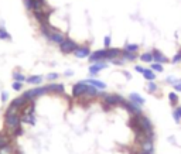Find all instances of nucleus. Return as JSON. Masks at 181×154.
Listing matches in <instances>:
<instances>
[{
    "instance_id": "obj_27",
    "label": "nucleus",
    "mask_w": 181,
    "mask_h": 154,
    "mask_svg": "<svg viewBox=\"0 0 181 154\" xmlns=\"http://www.w3.org/2000/svg\"><path fill=\"white\" fill-rule=\"evenodd\" d=\"M125 49H126V51H129V53H137L139 45H137V44H126Z\"/></svg>"
},
{
    "instance_id": "obj_16",
    "label": "nucleus",
    "mask_w": 181,
    "mask_h": 154,
    "mask_svg": "<svg viewBox=\"0 0 181 154\" xmlns=\"http://www.w3.org/2000/svg\"><path fill=\"white\" fill-rule=\"evenodd\" d=\"M129 100L133 102V103H136V105H139V106H143L144 105V99L141 98L139 93H135V92L129 95Z\"/></svg>"
},
{
    "instance_id": "obj_21",
    "label": "nucleus",
    "mask_w": 181,
    "mask_h": 154,
    "mask_svg": "<svg viewBox=\"0 0 181 154\" xmlns=\"http://www.w3.org/2000/svg\"><path fill=\"white\" fill-rule=\"evenodd\" d=\"M122 57H123V59H127V61H135V59H136V53H129V51L123 49Z\"/></svg>"
},
{
    "instance_id": "obj_38",
    "label": "nucleus",
    "mask_w": 181,
    "mask_h": 154,
    "mask_svg": "<svg viewBox=\"0 0 181 154\" xmlns=\"http://www.w3.org/2000/svg\"><path fill=\"white\" fill-rule=\"evenodd\" d=\"M173 86H174V89H175V91H178V92H181V79L178 81V82L175 83V85H173Z\"/></svg>"
},
{
    "instance_id": "obj_23",
    "label": "nucleus",
    "mask_w": 181,
    "mask_h": 154,
    "mask_svg": "<svg viewBox=\"0 0 181 154\" xmlns=\"http://www.w3.org/2000/svg\"><path fill=\"white\" fill-rule=\"evenodd\" d=\"M0 40H7L12 41V35L7 33V30L4 27H0Z\"/></svg>"
},
{
    "instance_id": "obj_18",
    "label": "nucleus",
    "mask_w": 181,
    "mask_h": 154,
    "mask_svg": "<svg viewBox=\"0 0 181 154\" xmlns=\"http://www.w3.org/2000/svg\"><path fill=\"white\" fill-rule=\"evenodd\" d=\"M21 123L34 124V123H36V117H34V113H31V114H21Z\"/></svg>"
},
{
    "instance_id": "obj_20",
    "label": "nucleus",
    "mask_w": 181,
    "mask_h": 154,
    "mask_svg": "<svg viewBox=\"0 0 181 154\" xmlns=\"http://www.w3.org/2000/svg\"><path fill=\"white\" fill-rule=\"evenodd\" d=\"M0 154H17V153H16V148L12 144H7L6 147L0 148Z\"/></svg>"
},
{
    "instance_id": "obj_34",
    "label": "nucleus",
    "mask_w": 181,
    "mask_h": 154,
    "mask_svg": "<svg viewBox=\"0 0 181 154\" xmlns=\"http://www.w3.org/2000/svg\"><path fill=\"white\" fill-rule=\"evenodd\" d=\"M173 117H174V122H175V123H180V122H181V117L178 116V113H177V110H175V109L173 110Z\"/></svg>"
},
{
    "instance_id": "obj_25",
    "label": "nucleus",
    "mask_w": 181,
    "mask_h": 154,
    "mask_svg": "<svg viewBox=\"0 0 181 154\" xmlns=\"http://www.w3.org/2000/svg\"><path fill=\"white\" fill-rule=\"evenodd\" d=\"M140 59L143 62H153L154 61V59H153V54H151V53H144V54H141Z\"/></svg>"
},
{
    "instance_id": "obj_3",
    "label": "nucleus",
    "mask_w": 181,
    "mask_h": 154,
    "mask_svg": "<svg viewBox=\"0 0 181 154\" xmlns=\"http://www.w3.org/2000/svg\"><path fill=\"white\" fill-rule=\"evenodd\" d=\"M45 93H48V89H47V86H38V88H34V89L26 91V92L23 93V96H24V98L27 99L28 102H34V99H37L38 96L45 95Z\"/></svg>"
},
{
    "instance_id": "obj_32",
    "label": "nucleus",
    "mask_w": 181,
    "mask_h": 154,
    "mask_svg": "<svg viewBox=\"0 0 181 154\" xmlns=\"http://www.w3.org/2000/svg\"><path fill=\"white\" fill-rule=\"evenodd\" d=\"M180 61H181V51H180V53H177V54H175V55H174V58L171 59V62H173V64H178V62H180Z\"/></svg>"
},
{
    "instance_id": "obj_11",
    "label": "nucleus",
    "mask_w": 181,
    "mask_h": 154,
    "mask_svg": "<svg viewBox=\"0 0 181 154\" xmlns=\"http://www.w3.org/2000/svg\"><path fill=\"white\" fill-rule=\"evenodd\" d=\"M106 67L107 64H105V62H95V64H92L89 67V75H96L101 69H105Z\"/></svg>"
},
{
    "instance_id": "obj_4",
    "label": "nucleus",
    "mask_w": 181,
    "mask_h": 154,
    "mask_svg": "<svg viewBox=\"0 0 181 154\" xmlns=\"http://www.w3.org/2000/svg\"><path fill=\"white\" fill-rule=\"evenodd\" d=\"M26 9L33 10V12H38V10H45V0H23Z\"/></svg>"
},
{
    "instance_id": "obj_31",
    "label": "nucleus",
    "mask_w": 181,
    "mask_h": 154,
    "mask_svg": "<svg viewBox=\"0 0 181 154\" xmlns=\"http://www.w3.org/2000/svg\"><path fill=\"white\" fill-rule=\"evenodd\" d=\"M58 77H60V75L57 74V72H51V74L47 75V79H48V81H55V79H58Z\"/></svg>"
},
{
    "instance_id": "obj_30",
    "label": "nucleus",
    "mask_w": 181,
    "mask_h": 154,
    "mask_svg": "<svg viewBox=\"0 0 181 154\" xmlns=\"http://www.w3.org/2000/svg\"><path fill=\"white\" fill-rule=\"evenodd\" d=\"M12 88L14 91H21L23 89V82H17V81H14V82L12 83Z\"/></svg>"
},
{
    "instance_id": "obj_17",
    "label": "nucleus",
    "mask_w": 181,
    "mask_h": 154,
    "mask_svg": "<svg viewBox=\"0 0 181 154\" xmlns=\"http://www.w3.org/2000/svg\"><path fill=\"white\" fill-rule=\"evenodd\" d=\"M44 78L41 77V75H31V77H28L27 79H26V82L30 83V85H40L41 82H43Z\"/></svg>"
},
{
    "instance_id": "obj_6",
    "label": "nucleus",
    "mask_w": 181,
    "mask_h": 154,
    "mask_svg": "<svg viewBox=\"0 0 181 154\" xmlns=\"http://www.w3.org/2000/svg\"><path fill=\"white\" fill-rule=\"evenodd\" d=\"M88 89H89V85H88V83H85L83 81H81V82L75 83L74 86H72V96H74V98H79V96H83V95H86Z\"/></svg>"
},
{
    "instance_id": "obj_9",
    "label": "nucleus",
    "mask_w": 181,
    "mask_h": 154,
    "mask_svg": "<svg viewBox=\"0 0 181 154\" xmlns=\"http://www.w3.org/2000/svg\"><path fill=\"white\" fill-rule=\"evenodd\" d=\"M74 54H75L77 58H86V57L91 55V49H89L86 45H82V47H78L77 51H75Z\"/></svg>"
},
{
    "instance_id": "obj_39",
    "label": "nucleus",
    "mask_w": 181,
    "mask_h": 154,
    "mask_svg": "<svg viewBox=\"0 0 181 154\" xmlns=\"http://www.w3.org/2000/svg\"><path fill=\"white\" fill-rule=\"evenodd\" d=\"M135 69H136L137 72H140V74H143V71H144V68H143V67H140V65H136Z\"/></svg>"
},
{
    "instance_id": "obj_35",
    "label": "nucleus",
    "mask_w": 181,
    "mask_h": 154,
    "mask_svg": "<svg viewBox=\"0 0 181 154\" xmlns=\"http://www.w3.org/2000/svg\"><path fill=\"white\" fill-rule=\"evenodd\" d=\"M178 81H180V79H177V78H174V77H169V78H167V82L171 83V85H175Z\"/></svg>"
},
{
    "instance_id": "obj_8",
    "label": "nucleus",
    "mask_w": 181,
    "mask_h": 154,
    "mask_svg": "<svg viewBox=\"0 0 181 154\" xmlns=\"http://www.w3.org/2000/svg\"><path fill=\"white\" fill-rule=\"evenodd\" d=\"M105 59H106V49H98V51H93L89 55V61L91 62H102Z\"/></svg>"
},
{
    "instance_id": "obj_40",
    "label": "nucleus",
    "mask_w": 181,
    "mask_h": 154,
    "mask_svg": "<svg viewBox=\"0 0 181 154\" xmlns=\"http://www.w3.org/2000/svg\"><path fill=\"white\" fill-rule=\"evenodd\" d=\"M175 110H177V113H178V116L181 117V106H178L177 109H175Z\"/></svg>"
},
{
    "instance_id": "obj_13",
    "label": "nucleus",
    "mask_w": 181,
    "mask_h": 154,
    "mask_svg": "<svg viewBox=\"0 0 181 154\" xmlns=\"http://www.w3.org/2000/svg\"><path fill=\"white\" fill-rule=\"evenodd\" d=\"M140 148L146 153H154V144H153V140H144V142L140 143Z\"/></svg>"
},
{
    "instance_id": "obj_24",
    "label": "nucleus",
    "mask_w": 181,
    "mask_h": 154,
    "mask_svg": "<svg viewBox=\"0 0 181 154\" xmlns=\"http://www.w3.org/2000/svg\"><path fill=\"white\" fill-rule=\"evenodd\" d=\"M13 79L17 81V82H26V79H27V78H26L24 75L21 74V72L14 71V72H13Z\"/></svg>"
},
{
    "instance_id": "obj_19",
    "label": "nucleus",
    "mask_w": 181,
    "mask_h": 154,
    "mask_svg": "<svg viewBox=\"0 0 181 154\" xmlns=\"http://www.w3.org/2000/svg\"><path fill=\"white\" fill-rule=\"evenodd\" d=\"M7 144H10V137L4 133H0V148L6 147Z\"/></svg>"
},
{
    "instance_id": "obj_36",
    "label": "nucleus",
    "mask_w": 181,
    "mask_h": 154,
    "mask_svg": "<svg viewBox=\"0 0 181 154\" xmlns=\"http://www.w3.org/2000/svg\"><path fill=\"white\" fill-rule=\"evenodd\" d=\"M123 62H125V59H117V58L112 59V64L115 65H123Z\"/></svg>"
},
{
    "instance_id": "obj_41",
    "label": "nucleus",
    "mask_w": 181,
    "mask_h": 154,
    "mask_svg": "<svg viewBox=\"0 0 181 154\" xmlns=\"http://www.w3.org/2000/svg\"><path fill=\"white\" fill-rule=\"evenodd\" d=\"M72 74H74V72H72V71H67V72H65V75H67V77H71V75H72Z\"/></svg>"
},
{
    "instance_id": "obj_37",
    "label": "nucleus",
    "mask_w": 181,
    "mask_h": 154,
    "mask_svg": "<svg viewBox=\"0 0 181 154\" xmlns=\"http://www.w3.org/2000/svg\"><path fill=\"white\" fill-rule=\"evenodd\" d=\"M109 45H111V37H109V35H106V37H105V47H106V48H109Z\"/></svg>"
},
{
    "instance_id": "obj_42",
    "label": "nucleus",
    "mask_w": 181,
    "mask_h": 154,
    "mask_svg": "<svg viewBox=\"0 0 181 154\" xmlns=\"http://www.w3.org/2000/svg\"><path fill=\"white\" fill-rule=\"evenodd\" d=\"M136 154H150V153H146V151H143V150H140V151H137Z\"/></svg>"
},
{
    "instance_id": "obj_14",
    "label": "nucleus",
    "mask_w": 181,
    "mask_h": 154,
    "mask_svg": "<svg viewBox=\"0 0 181 154\" xmlns=\"http://www.w3.org/2000/svg\"><path fill=\"white\" fill-rule=\"evenodd\" d=\"M47 89H48V92L64 93V85L62 83H50V85H47Z\"/></svg>"
},
{
    "instance_id": "obj_28",
    "label": "nucleus",
    "mask_w": 181,
    "mask_h": 154,
    "mask_svg": "<svg viewBox=\"0 0 181 154\" xmlns=\"http://www.w3.org/2000/svg\"><path fill=\"white\" fill-rule=\"evenodd\" d=\"M147 91L150 93H154L157 91V85L153 82V81H149V82H147Z\"/></svg>"
},
{
    "instance_id": "obj_2",
    "label": "nucleus",
    "mask_w": 181,
    "mask_h": 154,
    "mask_svg": "<svg viewBox=\"0 0 181 154\" xmlns=\"http://www.w3.org/2000/svg\"><path fill=\"white\" fill-rule=\"evenodd\" d=\"M101 96L103 98V105L105 109H109V106H116V105H122L125 99L120 95H109V93H101Z\"/></svg>"
},
{
    "instance_id": "obj_7",
    "label": "nucleus",
    "mask_w": 181,
    "mask_h": 154,
    "mask_svg": "<svg viewBox=\"0 0 181 154\" xmlns=\"http://www.w3.org/2000/svg\"><path fill=\"white\" fill-rule=\"evenodd\" d=\"M122 106L126 109V110L129 112L130 114H133V116H137V114H141V109L139 105H136V103H133V102L130 100H123Z\"/></svg>"
},
{
    "instance_id": "obj_43",
    "label": "nucleus",
    "mask_w": 181,
    "mask_h": 154,
    "mask_svg": "<svg viewBox=\"0 0 181 154\" xmlns=\"http://www.w3.org/2000/svg\"><path fill=\"white\" fill-rule=\"evenodd\" d=\"M125 75H126V78H127V79H130V78H132V77H130L129 72H125Z\"/></svg>"
},
{
    "instance_id": "obj_26",
    "label": "nucleus",
    "mask_w": 181,
    "mask_h": 154,
    "mask_svg": "<svg viewBox=\"0 0 181 154\" xmlns=\"http://www.w3.org/2000/svg\"><path fill=\"white\" fill-rule=\"evenodd\" d=\"M169 100H170V103H171L173 106H175L178 103V96H177V93L175 92H170L169 93Z\"/></svg>"
},
{
    "instance_id": "obj_33",
    "label": "nucleus",
    "mask_w": 181,
    "mask_h": 154,
    "mask_svg": "<svg viewBox=\"0 0 181 154\" xmlns=\"http://www.w3.org/2000/svg\"><path fill=\"white\" fill-rule=\"evenodd\" d=\"M7 99H9V93H7L6 91H3V92L0 93V100H2V102L4 103V102H6Z\"/></svg>"
},
{
    "instance_id": "obj_10",
    "label": "nucleus",
    "mask_w": 181,
    "mask_h": 154,
    "mask_svg": "<svg viewBox=\"0 0 181 154\" xmlns=\"http://www.w3.org/2000/svg\"><path fill=\"white\" fill-rule=\"evenodd\" d=\"M151 54H153V59L156 62H159V64H166V62H169V58H167L161 51H159V49H153Z\"/></svg>"
},
{
    "instance_id": "obj_22",
    "label": "nucleus",
    "mask_w": 181,
    "mask_h": 154,
    "mask_svg": "<svg viewBox=\"0 0 181 154\" xmlns=\"http://www.w3.org/2000/svg\"><path fill=\"white\" fill-rule=\"evenodd\" d=\"M143 77L147 81H154L156 79V74H154L153 69H144L143 71Z\"/></svg>"
},
{
    "instance_id": "obj_29",
    "label": "nucleus",
    "mask_w": 181,
    "mask_h": 154,
    "mask_svg": "<svg viewBox=\"0 0 181 154\" xmlns=\"http://www.w3.org/2000/svg\"><path fill=\"white\" fill-rule=\"evenodd\" d=\"M150 69H153V71H157V72H163V71H164V69H163V64H159V62H156V64H151Z\"/></svg>"
},
{
    "instance_id": "obj_12",
    "label": "nucleus",
    "mask_w": 181,
    "mask_h": 154,
    "mask_svg": "<svg viewBox=\"0 0 181 154\" xmlns=\"http://www.w3.org/2000/svg\"><path fill=\"white\" fill-rule=\"evenodd\" d=\"M119 55H122V49L119 48H106V59H115L119 58Z\"/></svg>"
},
{
    "instance_id": "obj_5",
    "label": "nucleus",
    "mask_w": 181,
    "mask_h": 154,
    "mask_svg": "<svg viewBox=\"0 0 181 154\" xmlns=\"http://www.w3.org/2000/svg\"><path fill=\"white\" fill-rule=\"evenodd\" d=\"M78 47H79V45H78L74 40H71V38H65V40L60 44V49H61V53H64V54L75 53Z\"/></svg>"
},
{
    "instance_id": "obj_15",
    "label": "nucleus",
    "mask_w": 181,
    "mask_h": 154,
    "mask_svg": "<svg viewBox=\"0 0 181 154\" xmlns=\"http://www.w3.org/2000/svg\"><path fill=\"white\" fill-rule=\"evenodd\" d=\"M83 82L88 83V85H92V86H95L96 89H105V88H106V83L102 82V81H98V79H85Z\"/></svg>"
},
{
    "instance_id": "obj_1",
    "label": "nucleus",
    "mask_w": 181,
    "mask_h": 154,
    "mask_svg": "<svg viewBox=\"0 0 181 154\" xmlns=\"http://www.w3.org/2000/svg\"><path fill=\"white\" fill-rule=\"evenodd\" d=\"M21 114H4V129L13 136L21 133Z\"/></svg>"
}]
</instances>
